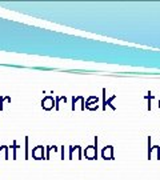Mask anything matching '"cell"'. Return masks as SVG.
I'll list each match as a JSON object with an SVG mask.
<instances>
[{"mask_svg": "<svg viewBox=\"0 0 160 180\" xmlns=\"http://www.w3.org/2000/svg\"><path fill=\"white\" fill-rule=\"evenodd\" d=\"M84 156L88 160L97 159V136H95V146H88L84 150Z\"/></svg>", "mask_w": 160, "mask_h": 180, "instance_id": "6da1fadb", "label": "cell"}, {"mask_svg": "<svg viewBox=\"0 0 160 180\" xmlns=\"http://www.w3.org/2000/svg\"><path fill=\"white\" fill-rule=\"evenodd\" d=\"M32 157L35 160H42V159H46V152H44V147L42 146H38L32 150Z\"/></svg>", "mask_w": 160, "mask_h": 180, "instance_id": "7a4b0ae2", "label": "cell"}, {"mask_svg": "<svg viewBox=\"0 0 160 180\" xmlns=\"http://www.w3.org/2000/svg\"><path fill=\"white\" fill-rule=\"evenodd\" d=\"M101 157L104 160H112L113 159V147L112 146H105L101 151Z\"/></svg>", "mask_w": 160, "mask_h": 180, "instance_id": "3957f363", "label": "cell"}, {"mask_svg": "<svg viewBox=\"0 0 160 180\" xmlns=\"http://www.w3.org/2000/svg\"><path fill=\"white\" fill-rule=\"evenodd\" d=\"M53 106H55V100H53L52 96H46L42 100V107L44 108L46 111H50L53 108Z\"/></svg>", "mask_w": 160, "mask_h": 180, "instance_id": "277c9868", "label": "cell"}, {"mask_svg": "<svg viewBox=\"0 0 160 180\" xmlns=\"http://www.w3.org/2000/svg\"><path fill=\"white\" fill-rule=\"evenodd\" d=\"M76 157L78 160L82 159V147L80 146H75L69 148V159H73Z\"/></svg>", "mask_w": 160, "mask_h": 180, "instance_id": "5b68a950", "label": "cell"}, {"mask_svg": "<svg viewBox=\"0 0 160 180\" xmlns=\"http://www.w3.org/2000/svg\"><path fill=\"white\" fill-rule=\"evenodd\" d=\"M152 154L156 155V159L160 160V147H159V146L151 147V150L148 151V160H151V156H152Z\"/></svg>", "mask_w": 160, "mask_h": 180, "instance_id": "8992f818", "label": "cell"}, {"mask_svg": "<svg viewBox=\"0 0 160 180\" xmlns=\"http://www.w3.org/2000/svg\"><path fill=\"white\" fill-rule=\"evenodd\" d=\"M11 148H12V159H16V150H17V148H20V147L16 144V142H13V146Z\"/></svg>", "mask_w": 160, "mask_h": 180, "instance_id": "52a82bcc", "label": "cell"}, {"mask_svg": "<svg viewBox=\"0 0 160 180\" xmlns=\"http://www.w3.org/2000/svg\"><path fill=\"white\" fill-rule=\"evenodd\" d=\"M115 97H116V96L113 95V96H111V97L108 99V100H105V107H107V106H109L111 108H112V110H115V107H113L112 104H111V103H112V100H115Z\"/></svg>", "mask_w": 160, "mask_h": 180, "instance_id": "ba28073f", "label": "cell"}, {"mask_svg": "<svg viewBox=\"0 0 160 180\" xmlns=\"http://www.w3.org/2000/svg\"><path fill=\"white\" fill-rule=\"evenodd\" d=\"M24 159H29V155H28V137H25V154H24Z\"/></svg>", "mask_w": 160, "mask_h": 180, "instance_id": "9c48e42d", "label": "cell"}, {"mask_svg": "<svg viewBox=\"0 0 160 180\" xmlns=\"http://www.w3.org/2000/svg\"><path fill=\"white\" fill-rule=\"evenodd\" d=\"M105 92H107L105 88H103V110H105V108H107L105 107Z\"/></svg>", "mask_w": 160, "mask_h": 180, "instance_id": "30bf717a", "label": "cell"}, {"mask_svg": "<svg viewBox=\"0 0 160 180\" xmlns=\"http://www.w3.org/2000/svg\"><path fill=\"white\" fill-rule=\"evenodd\" d=\"M4 100H7V97H0V111L3 110V103H4Z\"/></svg>", "mask_w": 160, "mask_h": 180, "instance_id": "8fae6325", "label": "cell"}, {"mask_svg": "<svg viewBox=\"0 0 160 180\" xmlns=\"http://www.w3.org/2000/svg\"><path fill=\"white\" fill-rule=\"evenodd\" d=\"M61 159L64 160V147H61Z\"/></svg>", "mask_w": 160, "mask_h": 180, "instance_id": "7c38bea8", "label": "cell"}, {"mask_svg": "<svg viewBox=\"0 0 160 180\" xmlns=\"http://www.w3.org/2000/svg\"><path fill=\"white\" fill-rule=\"evenodd\" d=\"M159 108H160V100H159Z\"/></svg>", "mask_w": 160, "mask_h": 180, "instance_id": "4fadbf2b", "label": "cell"}]
</instances>
